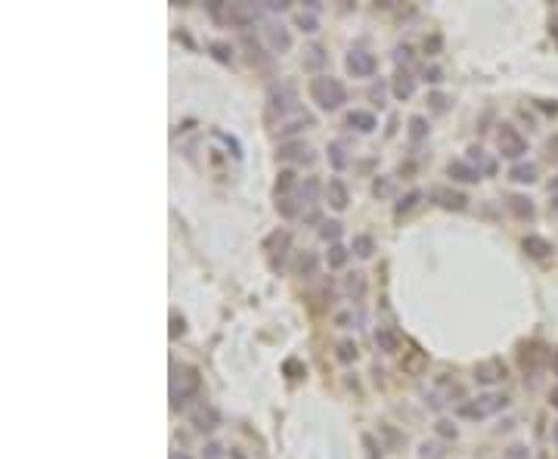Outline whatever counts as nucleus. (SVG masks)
<instances>
[{
  "mask_svg": "<svg viewBox=\"0 0 558 459\" xmlns=\"http://www.w3.org/2000/svg\"><path fill=\"white\" fill-rule=\"evenodd\" d=\"M552 441L558 444V422H555V428H552Z\"/></svg>",
  "mask_w": 558,
  "mask_h": 459,
  "instance_id": "4d7b16f0",
  "label": "nucleus"
},
{
  "mask_svg": "<svg viewBox=\"0 0 558 459\" xmlns=\"http://www.w3.org/2000/svg\"><path fill=\"white\" fill-rule=\"evenodd\" d=\"M437 431H441L443 437H456V425H450V422H437Z\"/></svg>",
  "mask_w": 558,
  "mask_h": 459,
  "instance_id": "a18cd8bd",
  "label": "nucleus"
},
{
  "mask_svg": "<svg viewBox=\"0 0 558 459\" xmlns=\"http://www.w3.org/2000/svg\"><path fill=\"white\" fill-rule=\"evenodd\" d=\"M326 199H329V205H332L335 211H344V208H348L350 196H348V186H344V181L332 177V181L326 183Z\"/></svg>",
  "mask_w": 558,
  "mask_h": 459,
  "instance_id": "dca6fc26",
  "label": "nucleus"
},
{
  "mask_svg": "<svg viewBox=\"0 0 558 459\" xmlns=\"http://www.w3.org/2000/svg\"><path fill=\"white\" fill-rule=\"evenodd\" d=\"M350 251L360 258H369L372 251H375V242H372V236H366V233H360V236H354V245H350Z\"/></svg>",
  "mask_w": 558,
  "mask_h": 459,
  "instance_id": "a878e982",
  "label": "nucleus"
},
{
  "mask_svg": "<svg viewBox=\"0 0 558 459\" xmlns=\"http://www.w3.org/2000/svg\"><path fill=\"white\" fill-rule=\"evenodd\" d=\"M291 186H295V171H279V177H276V199L289 196Z\"/></svg>",
  "mask_w": 558,
  "mask_h": 459,
  "instance_id": "bb28decb",
  "label": "nucleus"
},
{
  "mask_svg": "<svg viewBox=\"0 0 558 459\" xmlns=\"http://www.w3.org/2000/svg\"><path fill=\"white\" fill-rule=\"evenodd\" d=\"M223 16H227L230 25H236V28H245V25H255L257 19L264 16V10H261V6H255V3H230Z\"/></svg>",
  "mask_w": 558,
  "mask_h": 459,
  "instance_id": "423d86ee",
  "label": "nucleus"
},
{
  "mask_svg": "<svg viewBox=\"0 0 558 459\" xmlns=\"http://www.w3.org/2000/svg\"><path fill=\"white\" fill-rule=\"evenodd\" d=\"M388 192H391V183H384V181L378 183L375 181V196H388Z\"/></svg>",
  "mask_w": 558,
  "mask_h": 459,
  "instance_id": "de8ad7c7",
  "label": "nucleus"
},
{
  "mask_svg": "<svg viewBox=\"0 0 558 459\" xmlns=\"http://www.w3.org/2000/svg\"><path fill=\"white\" fill-rule=\"evenodd\" d=\"M468 165H475V168L481 171V177L484 174H496V162L484 156L481 146H471V149H468Z\"/></svg>",
  "mask_w": 558,
  "mask_h": 459,
  "instance_id": "aec40b11",
  "label": "nucleus"
},
{
  "mask_svg": "<svg viewBox=\"0 0 558 459\" xmlns=\"http://www.w3.org/2000/svg\"><path fill=\"white\" fill-rule=\"evenodd\" d=\"M496 146H500L502 158H512V162H518V158L527 152V140L521 137V131H518L515 124H500V131H496Z\"/></svg>",
  "mask_w": 558,
  "mask_h": 459,
  "instance_id": "39448f33",
  "label": "nucleus"
},
{
  "mask_svg": "<svg viewBox=\"0 0 558 459\" xmlns=\"http://www.w3.org/2000/svg\"><path fill=\"white\" fill-rule=\"evenodd\" d=\"M422 459H434V456H441V447H434V444H422Z\"/></svg>",
  "mask_w": 558,
  "mask_h": 459,
  "instance_id": "a19ab883",
  "label": "nucleus"
},
{
  "mask_svg": "<svg viewBox=\"0 0 558 459\" xmlns=\"http://www.w3.org/2000/svg\"><path fill=\"white\" fill-rule=\"evenodd\" d=\"M264 35H267V41H270V47H273L276 53H289V50H291V35H289V28H285V25L267 22Z\"/></svg>",
  "mask_w": 558,
  "mask_h": 459,
  "instance_id": "4468645a",
  "label": "nucleus"
},
{
  "mask_svg": "<svg viewBox=\"0 0 558 459\" xmlns=\"http://www.w3.org/2000/svg\"><path fill=\"white\" fill-rule=\"evenodd\" d=\"M549 215H552V217H558V196L552 199V202H549Z\"/></svg>",
  "mask_w": 558,
  "mask_h": 459,
  "instance_id": "3c124183",
  "label": "nucleus"
},
{
  "mask_svg": "<svg viewBox=\"0 0 558 459\" xmlns=\"http://www.w3.org/2000/svg\"><path fill=\"white\" fill-rule=\"evenodd\" d=\"M285 376H289V378H304V376H307V367H304V363L301 360H295V357H291V360H285Z\"/></svg>",
  "mask_w": 558,
  "mask_h": 459,
  "instance_id": "f704fd0d",
  "label": "nucleus"
},
{
  "mask_svg": "<svg viewBox=\"0 0 558 459\" xmlns=\"http://www.w3.org/2000/svg\"><path fill=\"white\" fill-rule=\"evenodd\" d=\"M549 192H552V196H558V174L552 177V181H549Z\"/></svg>",
  "mask_w": 558,
  "mask_h": 459,
  "instance_id": "864d4df0",
  "label": "nucleus"
},
{
  "mask_svg": "<svg viewBox=\"0 0 558 459\" xmlns=\"http://www.w3.org/2000/svg\"><path fill=\"white\" fill-rule=\"evenodd\" d=\"M348 128H357V131H363V134H369V131H375V115L366 109L348 112Z\"/></svg>",
  "mask_w": 558,
  "mask_h": 459,
  "instance_id": "6ab92c4d",
  "label": "nucleus"
},
{
  "mask_svg": "<svg viewBox=\"0 0 558 459\" xmlns=\"http://www.w3.org/2000/svg\"><path fill=\"white\" fill-rule=\"evenodd\" d=\"M298 109H301V106H298L295 87H291V84H279V87H273L267 97V124H276L279 128V124Z\"/></svg>",
  "mask_w": 558,
  "mask_h": 459,
  "instance_id": "7ed1b4c3",
  "label": "nucleus"
},
{
  "mask_svg": "<svg viewBox=\"0 0 558 459\" xmlns=\"http://www.w3.org/2000/svg\"><path fill=\"white\" fill-rule=\"evenodd\" d=\"M425 78H428L431 84H437V81H441V69H428V72H425Z\"/></svg>",
  "mask_w": 558,
  "mask_h": 459,
  "instance_id": "09e8293b",
  "label": "nucleus"
},
{
  "mask_svg": "<svg viewBox=\"0 0 558 459\" xmlns=\"http://www.w3.org/2000/svg\"><path fill=\"white\" fill-rule=\"evenodd\" d=\"M320 65H326V53H323V47L310 44L307 50H304V69H320Z\"/></svg>",
  "mask_w": 558,
  "mask_h": 459,
  "instance_id": "393cba45",
  "label": "nucleus"
},
{
  "mask_svg": "<svg viewBox=\"0 0 558 459\" xmlns=\"http://www.w3.org/2000/svg\"><path fill=\"white\" fill-rule=\"evenodd\" d=\"M310 99H314L320 109H326V112H335V109H341V103L348 99V90H344V84L338 81V78H332V75H316V78H310Z\"/></svg>",
  "mask_w": 558,
  "mask_h": 459,
  "instance_id": "f03ea898",
  "label": "nucleus"
},
{
  "mask_svg": "<svg viewBox=\"0 0 558 459\" xmlns=\"http://www.w3.org/2000/svg\"><path fill=\"white\" fill-rule=\"evenodd\" d=\"M264 10H267V12H285V10H289V3H285V0H270Z\"/></svg>",
  "mask_w": 558,
  "mask_h": 459,
  "instance_id": "79ce46f5",
  "label": "nucleus"
},
{
  "mask_svg": "<svg viewBox=\"0 0 558 459\" xmlns=\"http://www.w3.org/2000/svg\"><path fill=\"white\" fill-rule=\"evenodd\" d=\"M512 459H524V447H512Z\"/></svg>",
  "mask_w": 558,
  "mask_h": 459,
  "instance_id": "5fc2aeb1",
  "label": "nucleus"
},
{
  "mask_svg": "<svg viewBox=\"0 0 558 459\" xmlns=\"http://www.w3.org/2000/svg\"><path fill=\"white\" fill-rule=\"evenodd\" d=\"M549 403H552V407L558 410V385H555V388H552V391H549Z\"/></svg>",
  "mask_w": 558,
  "mask_h": 459,
  "instance_id": "8fccbe9b",
  "label": "nucleus"
},
{
  "mask_svg": "<svg viewBox=\"0 0 558 459\" xmlns=\"http://www.w3.org/2000/svg\"><path fill=\"white\" fill-rule=\"evenodd\" d=\"M509 407V397L506 394H496V391H487V394H477L475 401H465L456 407V416L462 419H487V416H496L500 410Z\"/></svg>",
  "mask_w": 558,
  "mask_h": 459,
  "instance_id": "20e7f679",
  "label": "nucleus"
},
{
  "mask_svg": "<svg viewBox=\"0 0 558 459\" xmlns=\"http://www.w3.org/2000/svg\"><path fill=\"white\" fill-rule=\"evenodd\" d=\"M338 236H341V224H338V221H329V224H323V227H320V239H323V242L338 245Z\"/></svg>",
  "mask_w": 558,
  "mask_h": 459,
  "instance_id": "c756f323",
  "label": "nucleus"
},
{
  "mask_svg": "<svg viewBox=\"0 0 558 459\" xmlns=\"http://www.w3.org/2000/svg\"><path fill=\"white\" fill-rule=\"evenodd\" d=\"M171 459H189L186 453H171Z\"/></svg>",
  "mask_w": 558,
  "mask_h": 459,
  "instance_id": "13d9d810",
  "label": "nucleus"
},
{
  "mask_svg": "<svg viewBox=\"0 0 558 459\" xmlns=\"http://www.w3.org/2000/svg\"><path fill=\"white\" fill-rule=\"evenodd\" d=\"M552 369H555V376H558V351L552 354Z\"/></svg>",
  "mask_w": 558,
  "mask_h": 459,
  "instance_id": "6e6d98bb",
  "label": "nucleus"
},
{
  "mask_svg": "<svg viewBox=\"0 0 558 459\" xmlns=\"http://www.w3.org/2000/svg\"><path fill=\"white\" fill-rule=\"evenodd\" d=\"M329 162H332V168H344V165H348V156H344V146L341 143H332L329 146Z\"/></svg>",
  "mask_w": 558,
  "mask_h": 459,
  "instance_id": "473e14b6",
  "label": "nucleus"
},
{
  "mask_svg": "<svg viewBox=\"0 0 558 459\" xmlns=\"http://www.w3.org/2000/svg\"><path fill=\"white\" fill-rule=\"evenodd\" d=\"M447 174L453 177V181H459V183H477L481 181V171H477L475 165L462 162V158H453V162L447 165Z\"/></svg>",
  "mask_w": 558,
  "mask_h": 459,
  "instance_id": "2eb2a0df",
  "label": "nucleus"
},
{
  "mask_svg": "<svg viewBox=\"0 0 558 459\" xmlns=\"http://www.w3.org/2000/svg\"><path fill=\"white\" fill-rule=\"evenodd\" d=\"M298 25H301L304 31H316V19L310 16V12H301V16H298Z\"/></svg>",
  "mask_w": 558,
  "mask_h": 459,
  "instance_id": "4c0bfd02",
  "label": "nucleus"
},
{
  "mask_svg": "<svg viewBox=\"0 0 558 459\" xmlns=\"http://www.w3.org/2000/svg\"><path fill=\"white\" fill-rule=\"evenodd\" d=\"M540 106L546 112H552V115H558V99H540Z\"/></svg>",
  "mask_w": 558,
  "mask_h": 459,
  "instance_id": "49530a36",
  "label": "nucleus"
},
{
  "mask_svg": "<svg viewBox=\"0 0 558 459\" xmlns=\"http://www.w3.org/2000/svg\"><path fill=\"white\" fill-rule=\"evenodd\" d=\"M546 149H549V158H555L558 162V134H552L546 140Z\"/></svg>",
  "mask_w": 558,
  "mask_h": 459,
  "instance_id": "c03bdc74",
  "label": "nucleus"
},
{
  "mask_svg": "<svg viewBox=\"0 0 558 459\" xmlns=\"http://www.w3.org/2000/svg\"><path fill=\"white\" fill-rule=\"evenodd\" d=\"M425 134H428V122H425L422 115H413L409 118V137H413V143H418Z\"/></svg>",
  "mask_w": 558,
  "mask_h": 459,
  "instance_id": "7c9ffc66",
  "label": "nucleus"
},
{
  "mask_svg": "<svg viewBox=\"0 0 558 459\" xmlns=\"http://www.w3.org/2000/svg\"><path fill=\"white\" fill-rule=\"evenodd\" d=\"M375 344H378V351H388V354H394L397 348H400V338H397V332H391V329H375Z\"/></svg>",
  "mask_w": 558,
  "mask_h": 459,
  "instance_id": "5701e85b",
  "label": "nucleus"
},
{
  "mask_svg": "<svg viewBox=\"0 0 558 459\" xmlns=\"http://www.w3.org/2000/svg\"><path fill=\"white\" fill-rule=\"evenodd\" d=\"M183 329H186V326H183V317H171V338H177V335H183Z\"/></svg>",
  "mask_w": 558,
  "mask_h": 459,
  "instance_id": "ea45409f",
  "label": "nucleus"
},
{
  "mask_svg": "<svg viewBox=\"0 0 558 459\" xmlns=\"http://www.w3.org/2000/svg\"><path fill=\"white\" fill-rule=\"evenodd\" d=\"M348 292L354 301H360L363 295H366V279H363V274H350L348 276Z\"/></svg>",
  "mask_w": 558,
  "mask_h": 459,
  "instance_id": "cd10ccee",
  "label": "nucleus"
},
{
  "mask_svg": "<svg viewBox=\"0 0 558 459\" xmlns=\"http://www.w3.org/2000/svg\"><path fill=\"white\" fill-rule=\"evenodd\" d=\"M521 249L527 251L530 258H536V261H543V258H549V255H552V242H549V239H543V236H536V233H530V236H524Z\"/></svg>",
  "mask_w": 558,
  "mask_h": 459,
  "instance_id": "f3484780",
  "label": "nucleus"
},
{
  "mask_svg": "<svg viewBox=\"0 0 558 459\" xmlns=\"http://www.w3.org/2000/svg\"><path fill=\"white\" fill-rule=\"evenodd\" d=\"M413 90H416L413 75H409V72H397L394 75V97L397 99H409L413 97Z\"/></svg>",
  "mask_w": 558,
  "mask_h": 459,
  "instance_id": "4be33fe9",
  "label": "nucleus"
},
{
  "mask_svg": "<svg viewBox=\"0 0 558 459\" xmlns=\"http://www.w3.org/2000/svg\"><path fill=\"white\" fill-rule=\"evenodd\" d=\"M509 177H512L515 183H534V181H536V165H534V162H518V165H512Z\"/></svg>",
  "mask_w": 558,
  "mask_h": 459,
  "instance_id": "412c9836",
  "label": "nucleus"
},
{
  "mask_svg": "<svg viewBox=\"0 0 558 459\" xmlns=\"http://www.w3.org/2000/svg\"><path fill=\"white\" fill-rule=\"evenodd\" d=\"M431 106H434L437 112H443L447 109V97H443V93H431Z\"/></svg>",
  "mask_w": 558,
  "mask_h": 459,
  "instance_id": "37998d69",
  "label": "nucleus"
},
{
  "mask_svg": "<svg viewBox=\"0 0 558 459\" xmlns=\"http://www.w3.org/2000/svg\"><path fill=\"white\" fill-rule=\"evenodd\" d=\"M549 31H552V37H555V41H558V16L552 19V22H549Z\"/></svg>",
  "mask_w": 558,
  "mask_h": 459,
  "instance_id": "603ef678",
  "label": "nucleus"
},
{
  "mask_svg": "<svg viewBox=\"0 0 558 459\" xmlns=\"http://www.w3.org/2000/svg\"><path fill=\"white\" fill-rule=\"evenodd\" d=\"M285 249H289V233L285 230H276V233H270V236L264 239V251L270 255V264L276 261V251H279V258H282Z\"/></svg>",
  "mask_w": 558,
  "mask_h": 459,
  "instance_id": "a211bd4d",
  "label": "nucleus"
},
{
  "mask_svg": "<svg viewBox=\"0 0 558 459\" xmlns=\"http://www.w3.org/2000/svg\"><path fill=\"white\" fill-rule=\"evenodd\" d=\"M205 459H227V450H223L221 444H208V447H205Z\"/></svg>",
  "mask_w": 558,
  "mask_h": 459,
  "instance_id": "e433bc0d",
  "label": "nucleus"
},
{
  "mask_svg": "<svg viewBox=\"0 0 558 459\" xmlns=\"http://www.w3.org/2000/svg\"><path fill=\"white\" fill-rule=\"evenodd\" d=\"M189 422L196 425L198 431H214L217 425H221V413H217L211 403H198V407L189 413Z\"/></svg>",
  "mask_w": 558,
  "mask_h": 459,
  "instance_id": "9d476101",
  "label": "nucleus"
},
{
  "mask_svg": "<svg viewBox=\"0 0 558 459\" xmlns=\"http://www.w3.org/2000/svg\"><path fill=\"white\" fill-rule=\"evenodd\" d=\"M509 211L515 217H521V221H534L536 217V208H534V199L530 196H521V192H512V196L506 199Z\"/></svg>",
  "mask_w": 558,
  "mask_h": 459,
  "instance_id": "ddd939ff",
  "label": "nucleus"
},
{
  "mask_svg": "<svg viewBox=\"0 0 558 459\" xmlns=\"http://www.w3.org/2000/svg\"><path fill=\"white\" fill-rule=\"evenodd\" d=\"M211 56H214L217 62H230V59H232V50H230V44H223V41H214V44H211Z\"/></svg>",
  "mask_w": 558,
  "mask_h": 459,
  "instance_id": "c9c22d12",
  "label": "nucleus"
},
{
  "mask_svg": "<svg viewBox=\"0 0 558 459\" xmlns=\"http://www.w3.org/2000/svg\"><path fill=\"white\" fill-rule=\"evenodd\" d=\"M475 378L477 385H493V382H502L506 378V363L502 360H484L475 367Z\"/></svg>",
  "mask_w": 558,
  "mask_h": 459,
  "instance_id": "9b49d317",
  "label": "nucleus"
},
{
  "mask_svg": "<svg viewBox=\"0 0 558 459\" xmlns=\"http://www.w3.org/2000/svg\"><path fill=\"white\" fill-rule=\"evenodd\" d=\"M276 211L282 217H295V215H301V205H298V199L285 196V199H276Z\"/></svg>",
  "mask_w": 558,
  "mask_h": 459,
  "instance_id": "c85d7f7f",
  "label": "nucleus"
},
{
  "mask_svg": "<svg viewBox=\"0 0 558 459\" xmlns=\"http://www.w3.org/2000/svg\"><path fill=\"white\" fill-rule=\"evenodd\" d=\"M295 274L298 276H314L316 274V255H314V251H304V255H298Z\"/></svg>",
  "mask_w": 558,
  "mask_h": 459,
  "instance_id": "b1692460",
  "label": "nucleus"
},
{
  "mask_svg": "<svg viewBox=\"0 0 558 459\" xmlns=\"http://www.w3.org/2000/svg\"><path fill=\"white\" fill-rule=\"evenodd\" d=\"M276 158H285V162H314V152L304 140H289V143H279Z\"/></svg>",
  "mask_w": 558,
  "mask_h": 459,
  "instance_id": "1a4fd4ad",
  "label": "nucleus"
},
{
  "mask_svg": "<svg viewBox=\"0 0 558 459\" xmlns=\"http://www.w3.org/2000/svg\"><path fill=\"white\" fill-rule=\"evenodd\" d=\"M431 199H434L441 208H450V211H462L465 205H468V199H465L462 192L450 190V186H434V190H431Z\"/></svg>",
  "mask_w": 558,
  "mask_h": 459,
  "instance_id": "f8f14e48",
  "label": "nucleus"
},
{
  "mask_svg": "<svg viewBox=\"0 0 558 459\" xmlns=\"http://www.w3.org/2000/svg\"><path fill=\"white\" fill-rule=\"evenodd\" d=\"M335 351H338V360H341V363H350V360L357 357V344L348 342V338H344V342H338Z\"/></svg>",
  "mask_w": 558,
  "mask_h": 459,
  "instance_id": "72a5a7b5",
  "label": "nucleus"
},
{
  "mask_svg": "<svg viewBox=\"0 0 558 459\" xmlns=\"http://www.w3.org/2000/svg\"><path fill=\"white\" fill-rule=\"evenodd\" d=\"M344 65H348V72L354 78H369V75H375V69H378L375 56L366 50H350L348 59H344Z\"/></svg>",
  "mask_w": 558,
  "mask_h": 459,
  "instance_id": "0eeeda50",
  "label": "nucleus"
},
{
  "mask_svg": "<svg viewBox=\"0 0 558 459\" xmlns=\"http://www.w3.org/2000/svg\"><path fill=\"white\" fill-rule=\"evenodd\" d=\"M348 264V249L344 245H332L329 249V267H344Z\"/></svg>",
  "mask_w": 558,
  "mask_h": 459,
  "instance_id": "2f4dec72",
  "label": "nucleus"
},
{
  "mask_svg": "<svg viewBox=\"0 0 558 459\" xmlns=\"http://www.w3.org/2000/svg\"><path fill=\"white\" fill-rule=\"evenodd\" d=\"M418 202V192H409V196L407 199H403V202L400 205H397V215H403V211H409V208H413V205Z\"/></svg>",
  "mask_w": 558,
  "mask_h": 459,
  "instance_id": "58836bf2",
  "label": "nucleus"
},
{
  "mask_svg": "<svg viewBox=\"0 0 558 459\" xmlns=\"http://www.w3.org/2000/svg\"><path fill=\"white\" fill-rule=\"evenodd\" d=\"M198 388H202V376L196 367H186V363L171 367V407H183L189 397L198 394Z\"/></svg>",
  "mask_w": 558,
  "mask_h": 459,
  "instance_id": "f257e3e1",
  "label": "nucleus"
},
{
  "mask_svg": "<svg viewBox=\"0 0 558 459\" xmlns=\"http://www.w3.org/2000/svg\"><path fill=\"white\" fill-rule=\"evenodd\" d=\"M316 196H320V181L316 177H304V183L298 186V205L307 208L304 211L307 221H316Z\"/></svg>",
  "mask_w": 558,
  "mask_h": 459,
  "instance_id": "6e6552de",
  "label": "nucleus"
}]
</instances>
